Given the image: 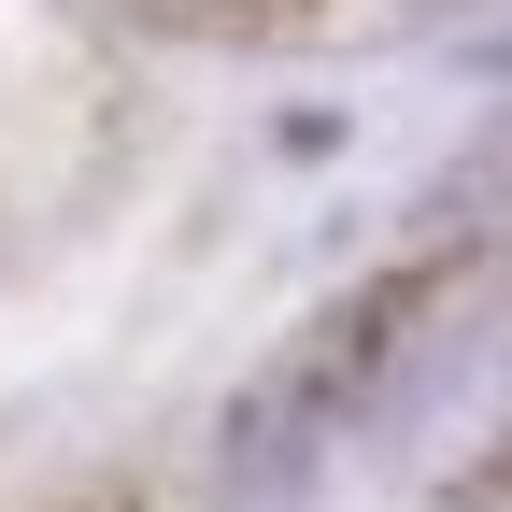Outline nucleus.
I'll return each instance as SVG.
<instances>
[{
	"label": "nucleus",
	"instance_id": "nucleus-1",
	"mask_svg": "<svg viewBox=\"0 0 512 512\" xmlns=\"http://www.w3.org/2000/svg\"><path fill=\"white\" fill-rule=\"evenodd\" d=\"M384 328H399V299H370V313H328L313 342H285L271 370L228 399V484H285L313 441H328L356 399H370V356H384Z\"/></svg>",
	"mask_w": 512,
	"mask_h": 512
}]
</instances>
